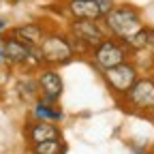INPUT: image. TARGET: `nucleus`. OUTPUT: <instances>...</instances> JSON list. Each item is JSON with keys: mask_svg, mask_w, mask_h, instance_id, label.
I'll return each mask as SVG.
<instances>
[{"mask_svg": "<svg viewBox=\"0 0 154 154\" xmlns=\"http://www.w3.org/2000/svg\"><path fill=\"white\" fill-rule=\"evenodd\" d=\"M5 64V51H2V41H0V66Z\"/></svg>", "mask_w": 154, "mask_h": 154, "instance_id": "obj_18", "label": "nucleus"}, {"mask_svg": "<svg viewBox=\"0 0 154 154\" xmlns=\"http://www.w3.org/2000/svg\"><path fill=\"white\" fill-rule=\"evenodd\" d=\"M28 118L60 124V122L64 120V111H62L60 107H58V103H47V101L36 99V101L30 105V113H28Z\"/></svg>", "mask_w": 154, "mask_h": 154, "instance_id": "obj_11", "label": "nucleus"}, {"mask_svg": "<svg viewBox=\"0 0 154 154\" xmlns=\"http://www.w3.org/2000/svg\"><path fill=\"white\" fill-rule=\"evenodd\" d=\"M66 32L75 38H79V41H84L90 49L94 45H99L107 36L103 22H96V19H69Z\"/></svg>", "mask_w": 154, "mask_h": 154, "instance_id": "obj_7", "label": "nucleus"}, {"mask_svg": "<svg viewBox=\"0 0 154 154\" xmlns=\"http://www.w3.org/2000/svg\"><path fill=\"white\" fill-rule=\"evenodd\" d=\"M146 51L154 58V28L148 26V45H146Z\"/></svg>", "mask_w": 154, "mask_h": 154, "instance_id": "obj_15", "label": "nucleus"}, {"mask_svg": "<svg viewBox=\"0 0 154 154\" xmlns=\"http://www.w3.org/2000/svg\"><path fill=\"white\" fill-rule=\"evenodd\" d=\"M24 137L30 143H38V141H47V139H60L62 131L56 122H45V120H32L28 118V122L24 124Z\"/></svg>", "mask_w": 154, "mask_h": 154, "instance_id": "obj_9", "label": "nucleus"}, {"mask_svg": "<svg viewBox=\"0 0 154 154\" xmlns=\"http://www.w3.org/2000/svg\"><path fill=\"white\" fill-rule=\"evenodd\" d=\"M96 2H99V7H101V11H103V15L116 5V0H96Z\"/></svg>", "mask_w": 154, "mask_h": 154, "instance_id": "obj_16", "label": "nucleus"}, {"mask_svg": "<svg viewBox=\"0 0 154 154\" xmlns=\"http://www.w3.org/2000/svg\"><path fill=\"white\" fill-rule=\"evenodd\" d=\"M62 9L69 19H103V11L96 0H62Z\"/></svg>", "mask_w": 154, "mask_h": 154, "instance_id": "obj_10", "label": "nucleus"}, {"mask_svg": "<svg viewBox=\"0 0 154 154\" xmlns=\"http://www.w3.org/2000/svg\"><path fill=\"white\" fill-rule=\"evenodd\" d=\"M11 32L15 36H19L22 41L30 43V45H38L43 41V36L47 32V28L41 24V22H26V24H19V26H13Z\"/></svg>", "mask_w": 154, "mask_h": 154, "instance_id": "obj_13", "label": "nucleus"}, {"mask_svg": "<svg viewBox=\"0 0 154 154\" xmlns=\"http://www.w3.org/2000/svg\"><path fill=\"white\" fill-rule=\"evenodd\" d=\"M36 82H38V90H41V101L47 103H58V99L64 92V79L58 73L56 66H41L36 71Z\"/></svg>", "mask_w": 154, "mask_h": 154, "instance_id": "obj_8", "label": "nucleus"}, {"mask_svg": "<svg viewBox=\"0 0 154 154\" xmlns=\"http://www.w3.org/2000/svg\"><path fill=\"white\" fill-rule=\"evenodd\" d=\"M101 22H103L107 34L120 38V41L131 38L135 32H139L146 26L143 24V17H141V11L135 5H131V2H116L103 15Z\"/></svg>", "mask_w": 154, "mask_h": 154, "instance_id": "obj_2", "label": "nucleus"}, {"mask_svg": "<svg viewBox=\"0 0 154 154\" xmlns=\"http://www.w3.org/2000/svg\"><path fill=\"white\" fill-rule=\"evenodd\" d=\"M122 109L131 113H152L154 111V77L139 75L122 96H120Z\"/></svg>", "mask_w": 154, "mask_h": 154, "instance_id": "obj_3", "label": "nucleus"}, {"mask_svg": "<svg viewBox=\"0 0 154 154\" xmlns=\"http://www.w3.org/2000/svg\"><path fill=\"white\" fill-rule=\"evenodd\" d=\"M101 77H103L107 90H109L113 96H118V99H120V96H122L135 82H137L139 66H137V62H135L133 58H128V60L116 64V66H111V69L101 71Z\"/></svg>", "mask_w": 154, "mask_h": 154, "instance_id": "obj_6", "label": "nucleus"}, {"mask_svg": "<svg viewBox=\"0 0 154 154\" xmlns=\"http://www.w3.org/2000/svg\"><path fill=\"white\" fill-rule=\"evenodd\" d=\"M152 120H154V111H152Z\"/></svg>", "mask_w": 154, "mask_h": 154, "instance_id": "obj_21", "label": "nucleus"}, {"mask_svg": "<svg viewBox=\"0 0 154 154\" xmlns=\"http://www.w3.org/2000/svg\"><path fill=\"white\" fill-rule=\"evenodd\" d=\"M0 41H2V51H5V64L9 69L38 71L41 66H45V60H43V54L38 49V45H30V43L22 41L11 30H5Z\"/></svg>", "mask_w": 154, "mask_h": 154, "instance_id": "obj_1", "label": "nucleus"}, {"mask_svg": "<svg viewBox=\"0 0 154 154\" xmlns=\"http://www.w3.org/2000/svg\"><path fill=\"white\" fill-rule=\"evenodd\" d=\"M30 154H66V143L64 139H47V141H38L28 146Z\"/></svg>", "mask_w": 154, "mask_h": 154, "instance_id": "obj_14", "label": "nucleus"}, {"mask_svg": "<svg viewBox=\"0 0 154 154\" xmlns=\"http://www.w3.org/2000/svg\"><path fill=\"white\" fill-rule=\"evenodd\" d=\"M128 58H133V54L124 45V41H120V38H116V36H109V34L99 45H94L92 51H90V60H92L94 69L99 73L105 71V69H111L116 64H120L124 60H128Z\"/></svg>", "mask_w": 154, "mask_h": 154, "instance_id": "obj_5", "label": "nucleus"}, {"mask_svg": "<svg viewBox=\"0 0 154 154\" xmlns=\"http://www.w3.org/2000/svg\"><path fill=\"white\" fill-rule=\"evenodd\" d=\"M5 30H7V19L0 17V32H5Z\"/></svg>", "mask_w": 154, "mask_h": 154, "instance_id": "obj_17", "label": "nucleus"}, {"mask_svg": "<svg viewBox=\"0 0 154 154\" xmlns=\"http://www.w3.org/2000/svg\"><path fill=\"white\" fill-rule=\"evenodd\" d=\"M15 92L17 96L22 99L24 103L32 105L38 96H41V90H38V82H36V75H32V71H26L19 79L15 82Z\"/></svg>", "mask_w": 154, "mask_h": 154, "instance_id": "obj_12", "label": "nucleus"}, {"mask_svg": "<svg viewBox=\"0 0 154 154\" xmlns=\"http://www.w3.org/2000/svg\"><path fill=\"white\" fill-rule=\"evenodd\" d=\"M13 5H17V2H28V0H11Z\"/></svg>", "mask_w": 154, "mask_h": 154, "instance_id": "obj_20", "label": "nucleus"}, {"mask_svg": "<svg viewBox=\"0 0 154 154\" xmlns=\"http://www.w3.org/2000/svg\"><path fill=\"white\" fill-rule=\"evenodd\" d=\"M38 49H41L47 66H64L73 58H77L71 45L69 32H60V30H47L43 41L38 43Z\"/></svg>", "mask_w": 154, "mask_h": 154, "instance_id": "obj_4", "label": "nucleus"}, {"mask_svg": "<svg viewBox=\"0 0 154 154\" xmlns=\"http://www.w3.org/2000/svg\"><path fill=\"white\" fill-rule=\"evenodd\" d=\"M133 154H148L143 148H133Z\"/></svg>", "mask_w": 154, "mask_h": 154, "instance_id": "obj_19", "label": "nucleus"}]
</instances>
